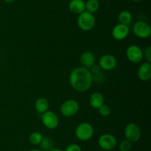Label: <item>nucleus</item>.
Segmentation results:
<instances>
[{
  "label": "nucleus",
  "instance_id": "21",
  "mask_svg": "<svg viewBox=\"0 0 151 151\" xmlns=\"http://www.w3.org/2000/svg\"><path fill=\"white\" fill-rule=\"evenodd\" d=\"M132 147V143L127 139H124L119 143V149L120 151H130Z\"/></svg>",
  "mask_w": 151,
  "mask_h": 151
},
{
  "label": "nucleus",
  "instance_id": "6",
  "mask_svg": "<svg viewBox=\"0 0 151 151\" xmlns=\"http://www.w3.org/2000/svg\"><path fill=\"white\" fill-rule=\"evenodd\" d=\"M41 122L43 125L47 129L53 130L55 129L59 124V118L57 114L51 110H47L42 113Z\"/></svg>",
  "mask_w": 151,
  "mask_h": 151
},
{
  "label": "nucleus",
  "instance_id": "9",
  "mask_svg": "<svg viewBox=\"0 0 151 151\" xmlns=\"http://www.w3.org/2000/svg\"><path fill=\"white\" fill-rule=\"evenodd\" d=\"M126 56L132 63H139L143 59V51L139 46L132 44L127 48Z\"/></svg>",
  "mask_w": 151,
  "mask_h": 151
},
{
  "label": "nucleus",
  "instance_id": "19",
  "mask_svg": "<svg viewBox=\"0 0 151 151\" xmlns=\"http://www.w3.org/2000/svg\"><path fill=\"white\" fill-rule=\"evenodd\" d=\"M100 2L98 0H88L86 2V10L91 13H94L99 10Z\"/></svg>",
  "mask_w": 151,
  "mask_h": 151
},
{
  "label": "nucleus",
  "instance_id": "17",
  "mask_svg": "<svg viewBox=\"0 0 151 151\" xmlns=\"http://www.w3.org/2000/svg\"><path fill=\"white\" fill-rule=\"evenodd\" d=\"M43 151H50V150L55 148V142L51 137H43L41 143L39 144Z\"/></svg>",
  "mask_w": 151,
  "mask_h": 151
},
{
  "label": "nucleus",
  "instance_id": "5",
  "mask_svg": "<svg viewBox=\"0 0 151 151\" xmlns=\"http://www.w3.org/2000/svg\"><path fill=\"white\" fill-rule=\"evenodd\" d=\"M124 134L125 139L130 141L131 143H135L141 138V130L135 123H129L125 126Z\"/></svg>",
  "mask_w": 151,
  "mask_h": 151
},
{
  "label": "nucleus",
  "instance_id": "23",
  "mask_svg": "<svg viewBox=\"0 0 151 151\" xmlns=\"http://www.w3.org/2000/svg\"><path fill=\"white\" fill-rule=\"evenodd\" d=\"M143 51V58L147 60V62L151 63V47L150 46H147L144 49Z\"/></svg>",
  "mask_w": 151,
  "mask_h": 151
},
{
  "label": "nucleus",
  "instance_id": "7",
  "mask_svg": "<svg viewBox=\"0 0 151 151\" xmlns=\"http://www.w3.org/2000/svg\"><path fill=\"white\" fill-rule=\"evenodd\" d=\"M117 144L116 137L110 133L101 135L98 139V144L101 149L106 151H111L114 149Z\"/></svg>",
  "mask_w": 151,
  "mask_h": 151
},
{
  "label": "nucleus",
  "instance_id": "28",
  "mask_svg": "<svg viewBox=\"0 0 151 151\" xmlns=\"http://www.w3.org/2000/svg\"><path fill=\"white\" fill-rule=\"evenodd\" d=\"M133 1H134V2H139V1H142V0H133Z\"/></svg>",
  "mask_w": 151,
  "mask_h": 151
},
{
  "label": "nucleus",
  "instance_id": "22",
  "mask_svg": "<svg viewBox=\"0 0 151 151\" xmlns=\"http://www.w3.org/2000/svg\"><path fill=\"white\" fill-rule=\"evenodd\" d=\"M99 113L103 117H107L111 114V108L109 105L103 104L101 107L98 109Z\"/></svg>",
  "mask_w": 151,
  "mask_h": 151
},
{
  "label": "nucleus",
  "instance_id": "11",
  "mask_svg": "<svg viewBox=\"0 0 151 151\" xmlns=\"http://www.w3.org/2000/svg\"><path fill=\"white\" fill-rule=\"evenodd\" d=\"M130 29L128 25L119 23L114 27L112 29L111 34L114 39L117 40V41H122L127 38Z\"/></svg>",
  "mask_w": 151,
  "mask_h": 151
},
{
  "label": "nucleus",
  "instance_id": "1",
  "mask_svg": "<svg viewBox=\"0 0 151 151\" xmlns=\"http://www.w3.org/2000/svg\"><path fill=\"white\" fill-rule=\"evenodd\" d=\"M93 77L91 71L84 67H78L71 71L69 83L72 88L78 92H86L92 84Z\"/></svg>",
  "mask_w": 151,
  "mask_h": 151
},
{
  "label": "nucleus",
  "instance_id": "2",
  "mask_svg": "<svg viewBox=\"0 0 151 151\" xmlns=\"http://www.w3.org/2000/svg\"><path fill=\"white\" fill-rule=\"evenodd\" d=\"M95 22L96 20L94 14L86 10L80 13L77 19L78 27L80 29L83 31H88L93 29L95 25Z\"/></svg>",
  "mask_w": 151,
  "mask_h": 151
},
{
  "label": "nucleus",
  "instance_id": "25",
  "mask_svg": "<svg viewBox=\"0 0 151 151\" xmlns=\"http://www.w3.org/2000/svg\"><path fill=\"white\" fill-rule=\"evenodd\" d=\"M16 0H4L6 3H8V4H11V3H13Z\"/></svg>",
  "mask_w": 151,
  "mask_h": 151
},
{
  "label": "nucleus",
  "instance_id": "20",
  "mask_svg": "<svg viewBox=\"0 0 151 151\" xmlns=\"http://www.w3.org/2000/svg\"><path fill=\"white\" fill-rule=\"evenodd\" d=\"M43 136L39 132H32L29 136V142L32 145H38L41 143Z\"/></svg>",
  "mask_w": 151,
  "mask_h": 151
},
{
  "label": "nucleus",
  "instance_id": "12",
  "mask_svg": "<svg viewBox=\"0 0 151 151\" xmlns=\"http://www.w3.org/2000/svg\"><path fill=\"white\" fill-rule=\"evenodd\" d=\"M139 79L143 81H147L151 78V63L145 62L142 64L137 71Z\"/></svg>",
  "mask_w": 151,
  "mask_h": 151
},
{
  "label": "nucleus",
  "instance_id": "27",
  "mask_svg": "<svg viewBox=\"0 0 151 151\" xmlns=\"http://www.w3.org/2000/svg\"><path fill=\"white\" fill-rule=\"evenodd\" d=\"M29 151H43V150H38V149H32Z\"/></svg>",
  "mask_w": 151,
  "mask_h": 151
},
{
  "label": "nucleus",
  "instance_id": "16",
  "mask_svg": "<svg viewBox=\"0 0 151 151\" xmlns=\"http://www.w3.org/2000/svg\"><path fill=\"white\" fill-rule=\"evenodd\" d=\"M49 106H50V104H49L48 100L44 97L38 98L35 102V110L38 113L42 114L46 111L49 110Z\"/></svg>",
  "mask_w": 151,
  "mask_h": 151
},
{
  "label": "nucleus",
  "instance_id": "18",
  "mask_svg": "<svg viewBox=\"0 0 151 151\" xmlns=\"http://www.w3.org/2000/svg\"><path fill=\"white\" fill-rule=\"evenodd\" d=\"M118 20L120 24L128 25L132 21V14L128 10H122L118 16Z\"/></svg>",
  "mask_w": 151,
  "mask_h": 151
},
{
  "label": "nucleus",
  "instance_id": "24",
  "mask_svg": "<svg viewBox=\"0 0 151 151\" xmlns=\"http://www.w3.org/2000/svg\"><path fill=\"white\" fill-rule=\"evenodd\" d=\"M65 151H82L81 146L77 144H71L66 147Z\"/></svg>",
  "mask_w": 151,
  "mask_h": 151
},
{
  "label": "nucleus",
  "instance_id": "15",
  "mask_svg": "<svg viewBox=\"0 0 151 151\" xmlns=\"http://www.w3.org/2000/svg\"><path fill=\"white\" fill-rule=\"evenodd\" d=\"M89 104L91 107L98 110L104 104V96L100 92H94L90 96Z\"/></svg>",
  "mask_w": 151,
  "mask_h": 151
},
{
  "label": "nucleus",
  "instance_id": "14",
  "mask_svg": "<svg viewBox=\"0 0 151 151\" xmlns=\"http://www.w3.org/2000/svg\"><path fill=\"white\" fill-rule=\"evenodd\" d=\"M69 9L72 13L79 15L86 10V1L83 0H71L69 3Z\"/></svg>",
  "mask_w": 151,
  "mask_h": 151
},
{
  "label": "nucleus",
  "instance_id": "26",
  "mask_svg": "<svg viewBox=\"0 0 151 151\" xmlns=\"http://www.w3.org/2000/svg\"><path fill=\"white\" fill-rule=\"evenodd\" d=\"M50 151H63V150H61L60 149H58V148H53V149L50 150Z\"/></svg>",
  "mask_w": 151,
  "mask_h": 151
},
{
  "label": "nucleus",
  "instance_id": "3",
  "mask_svg": "<svg viewBox=\"0 0 151 151\" xmlns=\"http://www.w3.org/2000/svg\"><path fill=\"white\" fill-rule=\"evenodd\" d=\"M94 135V127L90 123L82 122L77 126L75 136L79 140L86 142L91 139Z\"/></svg>",
  "mask_w": 151,
  "mask_h": 151
},
{
  "label": "nucleus",
  "instance_id": "8",
  "mask_svg": "<svg viewBox=\"0 0 151 151\" xmlns=\"http://www.w3.org/2000/svg\"><path fill=\"white\" fill-rule=\"evenodd\" d=\"M134 33L140 38H147L151 35V28L147 22L144 21L137 22L133 28Z\"/></svg>",
  "mask_w": 151,
  "mask_h": 151
},
{
  "label": "nucleus",
  "instance_id": "4",
  "mask_svg": "<svg viewBox=\"0 0 151 151\" xmlns=\"http://www.w3.org/2000/svg\"><path fill=\"white\" fill-rule=\"evenodd\" d=\"M79 103L75 99H68L61 105L60 108V113L65 117H72L76 115L79 111Z\"/></svg>",
  "mask_w": 151,
  "mask_h": 151
},
{
  "label": "nucleus",
  "instance_id": "13",
  "mask_svg": "<svg viewBox=\"0 0 151 151\" xmlns=\"http://www.w3.org/2000/svg\"><path fill=\"white\" fill-rule=\"evenodd\" d=\"M80 62L82 65V67L88 69L94 66L95 64V56L92 52L88 50L84 51L80 57Z\"/></svg>",
  "mask_w": 151,
  "mask_h": 151
},
{
  "label": "nucleus",
  "instance_id": "10",
  "mask_svg": "<svg viewBox=\"0 0 151 151\" xmlns=\"http://www.w3.org/2000/svg\"><path fill=\"white\" fill-rule=\"evenodd\" d=\"M117 65L116 57L111 54H105L100 58L99 65L101 69L109 71L114 69Z\"/></svg>",
  "mask_w": 151,
  "mask_h": 151
}]
</instances>
